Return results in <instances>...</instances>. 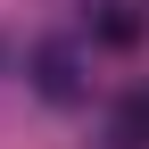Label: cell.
Masks as SVG:
<instances>
[{
	"label": "cell",
	"mask_w": 149,
	"mask_h": 149,
	"mask_svg": "<svg viewBox=\"0 0 149 149\" xmlns=\"http://www.w3.org/2000/svg\"><path fill=\"white\" fill-rule=\"evenodd\" d=\"M25 74H33V91H42L50 108H74L83 100V58H74V42H33Z\"/></svg>",
	"instance_id": "1"
},
{
	"label": "cell",
	"mask_w": 149,
	"mask_h": 149,
	"mask_svg": "<svg viewBox=\"0 0 149 149\" xmlns=\"http://www.w3.org/2000/svg\"><path fill=\"white\" fill-rule=\"evenodd\" d=\"M116 149H149V83L116 108Z\"/></svg>",
	"instance_id": "2"
}]
</instances>
